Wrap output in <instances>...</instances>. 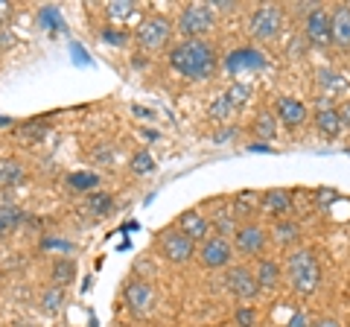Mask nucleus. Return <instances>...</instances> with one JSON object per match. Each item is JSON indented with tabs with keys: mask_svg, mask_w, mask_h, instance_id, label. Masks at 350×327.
<instances>
[{
	"mask_svg": "<svg viewBox=\"0 0 350 327\" xmlns=\"http://www.w3.org/2000/svg\"><path fill=\"white\" fill-rule=\"evenodd\" d=\"M170 64L184 79L204 82L216 73V53L204 38H184L170 50Z\"/></svg>",
	"mask_w": 350,
	"mask_h": 327,
	"instance_id": "nucleus-1",
	"label": "nucleus"
},
{
	"mask_svg": "<svg viewBox=\"0 0 350 327\" xmlns=\"http://www.w3.org/2000/svg\"><path fill=\"white\" fill-rule=\"evenodd\" d=\"M286 275L298 296H312V292L321 287V263H319V257H315V252H310V248L292 252L286 257Z\"/></svg>",
	"mask_w": 350,
	"mask_h": 327,
	"instance_id": "nucleus-2",
	"label": "nucleus"
},
{
	"mask_svg": "<svg viewBox=\"0 0 350 327\" xmlns=\"http://www.w3.org/2000/svg\"><path fill=\"white\" fill-rule=\"evenodd\" d=\"M213 27H216V12H213V6H207V3H190V6H184V12L178 18V29L187 38H202Z\"/></svg>",
	"mask_w": 350,
	"mask_h": 327,
	"instance_id": "nucleus-3",
	"label": "nucleus"
},
{
	"mask_svg": "<svg viewBox=\"0 0 350 327\" xmlns=\"http://www.w3.org/2000/svg\"><path fill=\"white\" fill-rule=\"evenodd\" d=\"M123 298H126V307L135 319H149L158 307V296L152 289L149 280H129L126 289H123Z\"/></svg>",
	"mask_w": 350,
	"mask_h": 327,
	"instance_id": "nucleus-4",
	"label": "nucleus"
},
{
	"mask_svg": "<svg viewBox=\"0 0 350 327\" xmlns=\"http://www.w3.org/2000/svg\"><path fill=\"white\" fill-rule=\"evenodd\" d=\"M170 32H172V24L163 15H152L146 21H140V27L135 32V38H137V44L144 47V50H161L163 44L170 41Z\"/></svg>",
	"mask_w": 350,
	"mask_h": 327,
	"instance_id": "nucleus-5",
	"label": "nucleus"
},
{
	"mask_svg": "<svg viewBox=\"0 0 350 327\" xmlns=\"http://www.w3.org/2000/svg\"><path fill=\"white\" fill-rule=\"evenodd\" d=\"M202 266L204 269H225V266H231V260H234V246L228 243V237H207L204 243H202Z\"/></svg>",
	"mask_w": 350,
	"mask_h": 327,
	"instance_id": "nucleus-6",
	"label": "nucleus"
},
{
	"mask_svg": "<svg viewBox=\"0 0 350 327\" xmlns=\"http://www.w3.org/2000/svg\"><path fill=\"white\" fill-rule=\"evenodd\" d=\"M283 27V12L278 6H260L251 15V36L257 41H271Z\"/></svg>",
	"mask_w": 350,
	"mask_h": 327,
	"instance_id": "nucleus-7",
	"label": "nucleus"
},
{
	"mask_svg": "<svg viewBox=\"0 0 350 327\" xmlns=\"http://www.w3.org/2000/svg\"><path fill=\"white\" fill-rule=\"evenodd\" d=\"M225 287H228V292H231L234 298H239V301H248V298H254L257 292H260V283H257L254 272H251L248 266H231V269H228Z\"/></svg>",
	"mask_w": 350,
	"mask_h": 327,
	"instance_id": "nucleus-8",
	"label": "nucleus"
},
{
	"mask_svg": "<svg viewBox=\"0 0 350 327\" xmlns=\"http://www.w3.org/2000/svg\"><path fill=\"white\" fill-rule=\"evenodd\" d=\"M266 239H269V234L262 231L260 225H254V222L239 225L237 231H234V252L245 254V257H251V254H260L262 248H266Z\"/></svg>",
	"mask_w": 350,
	"mask_h": 327,
	"instance_id": "nucleus-9",
	"label": "nucleus"
},
{
	"mask_svg": "<svg viewBox=\"0 0 350 327\" xmlns=\"http://www.w3.org/2000/svg\"><path fill=\"white\" fill-rule=\"evenodd\" d=\"M196 243L190 237H184L181 231H167L161 237V254L170 260V263H187L193 257Z\"/></svg>",
	"mask_w": 350,
	"mask_h": 327,
	"instance_id": "nucleus-10",
	"label": "nucleus"
},
{
	"mask_svg": "<svg viewBox=\"0 0 350 327\" xmlns=\"http://www.w3.org/2000/svg\"><path fill=\"white\" fill-rule=\"evenodd\" d=\"M306 41H310L312 47H330L333 44V32H330V15L324 12V9H312L310 15H306Z\"/></svg>",
	"mask_w": 350,
	"mask_h": 327,
	"instance_id": "nucleus-11",
	"label": "nucleus"
},
{
	"mask_svg": "<svg viewBox=\"0 0 350 327\" xmlns=\"http://www.w3.org/2000/svg\"><path fill=\"white\" fill-rule=\"evenodd\" d=\"M178 231L184 234V237H190L193 243L196 239H207V231H211V220H207V213H202V211H184L181 216H178Z\"/></svg>",
	"mask_w": 350,
	"mask_h": 327,
	"instance_id": "nucleus-12",
	"label": "nucleus"
},
{
	"mask_svg": "<svg viewBox=\"0 0 350 327\" xmlns=\"http://www.w3.org/2000/svg\"><path fill=\"white\" fill-rule=\"evenodd\" d=\"M278 120L289 129H298L304 120H306V105L295 96H280L278 100Z\"/></svg>",
	"mask_w": 350,
	"mask_h": 327,
	"instance_id": "nucleus-13",
	"label": "nucleus"
},
{
	"mask_svg": "<svg viewBox=\"0 0 350 327\" xmlns=\"http://www.w3.org/2000/svg\"><path fill=\"white\" fill-rule=\"evenodd\" d=\"M262 211H269L271 216H283L292 211V193L289 190H269L260 196Z\"/></svg>",
	"mask_w": 350,
	"mask_h": 327,
	"instance_id": "nucleus-14",
	"label": "nucleus"
},
{
	"mask_svg": "<svg viewBox=\"0 0 350 327\" xmlns=\"http://www.w3.org/2000/svg\"><path fill=\"white\" fill-rule=\"evenodd\" d=\"M330 32H333V41L338 47H350V9L347 6H342V9H336L333 12Z\"/></svg>",
	"mask_w": 350,
	"mask_h": 327,
	"instance_id": "nucleus-15",
	"label": "nucleus"
},
{
	"mask_svg": "<svg viewBox=\"0 0 350 327\" xmlns=\"http://www.w3.org/2000/svg\"><path fill=\"white\" fill-rule=\"evenodd\" d=\"M315 129H319L324 138H338L345 126H342V120H338L336 108H321V112L315 114Z\"/></svg>",
	"mask_w": 350,
	"mask_h": 327,
	"instance_id": "nucleus-16",
	"label": "nucleus"
},
{
	"mask_svg": "<svg viewBox=\"0 0 350 327\" xmlns=\"http://www.w3.org/2000/svg\"><path fill=\"white\" fill-rule=\"evenodd\" d=\"M254 278L260 283V289H275L280 283V263L278 260H260Z\"/></svg>",
	"mask_w": 350,
	"mask_h": 327,
	"instance_id": "nucleus-17",
	"label": "nucleus"
},
{
	"mask_svg": "<svg viewBox=\"0 0 350 327\" xmlns=\"http://www.w3.org/2000/svg\"><path fill=\"white\" fill-rule=\"evenodd\" d=\"M137 12V3H131V0H111V3H105V18L114 21V24H126L129 18H135Z\"/></svg>",
	"mask_w": 350,
	"mask_h": 327,
	"instance_id": "nucleus-18",
	"label": "nucleus"
},
{
	"mask_svg": "<svg viewBox=\"0 0 350 327\" xmlns=\"http://www.w3.org/2000/svg\"><path fill=\"white\" fill-rule=\"evenodd\" d=\"M24 181V167L15 158H0V184L3 187H15Z\"/></svg>",
	"mask_w": 350,
	"mask_h": 327,
	"instance_id": "nucleus-19",
	"label": "nucleus"
},
{
	"mask_svg": "<svg viewBox=\"0 0 350 327\" xmlns=\"http://www.w3.org/2000/svg\"><path fill=\"white\" fill-rule=\"evenodd\" d=\"M239 64H245V70H248V68H262V64H266V59H262L257 50H251V47H243V50H237L234 56L228 59V68H231L234 73L239 70Z\"/></svg>",
	"mask_w": 350,
	"mask_h": 327,
	"instance_id": "nucleus-20",
	"label": "nucleus"
},
{
	"mask_svg": "<svg viewBox=\"0 0 350 327\" xmlns=\"http://www.w3.org/2000/svg\"><path fill=\"white\" fill-rule=\"evenodd\" d=\"M85 208H88V213H91V216H105V213H111L114 199L108 193H103V190H94V193H88Z\"/></svg>",
	"mask_w": 350,
	"mask_h": 327,
	"instance_id": "nucleus-21",
	"label": "nucleus"
},
{
	"mask_svg": "<svg viewBox=\"0 0 350 327\" xmlns=\"http://www.w3.org/2000/svg\"><path fill=\"white\" fill-rule=\"evenodd\" d=\"M21 220H24V213H21L15 205H0V239H6L12 234L21 225Z\"/></svg>",
	"mask_w": 350,
	"mask_h": 327,
	"instance_id": "nucleus-22",
	"label": "nucleus"
},
{
	"mask_svg": "<svg viewBox=\"0 0 350 327\" xmlns=\"http://www.w3.org/2000/svg\"><path fill=\"white\" fill-rule=\"evenodd\" d=\"M73 278H76V266H73V260H64V257H59L56 263H53V287H70L73 283Z\"/></svg>",
	"mask_w": 350,
	"mask_h": 327,
	"instance_id": "nucleus-23",
	"label": "nucleus"
},
{
	"mask_svg": "<svg viewBox=\"0 0 350 327\" xmlns=\"http://www.w3.org/2000/svg\"><path fill=\"white\" fill-rule=\"evenodd\" d=\"M68 187L70 190L94 193L96 187H100V176H96V172H70V176H68Z\"/></svg>",
	"mask_w": 350,
	"mask_h": 327,
	"instance_id": "nucleus-24",
	"label": "nucleus"
},
{
	"mask_svg": "<svg viewBox=\"0 0 350 327\" xmlns=\"http://www.w3.org/2000/svg\"><path fill=\"white\" fill-rule=\"evenodd\" d=\"M301 237V225L298 222H292V220H278V225H275V239L280 246H289V243H295V239Z\"/></svg>",
	"mask_w": 350,
	"mask_h": 327,
	"instance_id": "nucleus-25",
	"label": "nucleus"
},
{
	"mask_svg": "<svg viewBox=\"0 0 350 327\" xmlns=\"http://www.w3.org/2000/svg\"><path fill=\"white\" fill-rule=\"evenodd\" d=\"M62 304H64V289L62 287H50L41 296V310L47 313V315H56L62 310Z\"/></svg>",
	"mask_w": 350,
	"mask_h": 327,
	"instance_id": "nucleus-26",
	"label": "nucleus"
},
{
	"mask_svg": "<svg viewBox=\"0 0 350 327\" xmlns=\"http://www.w3.org/2000/svg\"><path fill=\"white\" fill-rule=\"evenodd\" d=\"M254 135L260 140H275L278 135V117H271V114H260L254 120Z\"/></svg>",
	"mask_w": 350,
	"mask_h": 327,
	"instance_id": "nucleus-27",
	"label": "nucleus"
},
{
	"mask_svg": "<svg viewBox=\"0 0 350 327\" xmlns=\"http://www.w3.org/2000/svg\"><path fill=\"white\" fill-rule=\"evenodd\" d=\"M129 167H131V172H135V176H146V172L155 170V158H152V152L140 149V152H135V155H131Z\"/></svg>",
	"mask_w": 350,
	"mask_h": 327,
	"instance_id": "nucleus-28",
	"label": "nucleus"
},
{
	"mask_svg": "<svg viewBox=\"0 0 350 327\" xmlns=\"http://www.w3.org/2000/svg\"><path fill=\"white\" fill-rule=\"evenodd\" d=\"M319 82L324 85L330 94H338V91H347V82L342 79L338 73H333V70H319Z\"/></svg>",
	"mask_w": 350,
	"mask_h": 327,
	"instance_id": "nucleus-29",
	"label": "nucleus"
},
{
	"mask_svg": "<svg viewBox=\"0 0 350 327\" xmlns=\"http://www.w3.org/2000/svg\"><path fill=\"white\" fill-rule=\"evenodd\" d=\"M225 96H228V103H231L234 108H243L248 103V96H251V88L243 85V82H237V85H231V88L225 91Z\"/></svg>",
	"mask_w": 350,
	"mask_h": 327,
	"instance_id": "nucleus-30",
	"label": "nucleus"
},
{
	"mask_svg": "<svg viewBox=\"0 0 350 327\" xmlns=\"http://www.w3.org/2000/svg\"><path fill=\"white\" fill-rule=\"evenodd\" d=\"M231 112H237V108L228 103V96H225V94H222V96H216V100L211 103V117H213V120H228V114H231Z\"/></svg>",
	"mask_w": 350,
	"mask_h": 327,
	"instance_id": "nucleus-31",
	"label": "nucleus"
},
{
	"mask_svg": "<svg viewBox=\"0 0 350 327\" xmlns=\"http://www.w3.org/2000/svg\"><path fill=\"white\" fill-rule=\"evenodd\" d=\"M234 205H237V213H243V208H245V213H248L251 208H257V205H260V196H257V193H251V190H245V193H239V196H237Z\"/></svg>",
	"mask_w": 350,
	"mask_h": 327,
	"instance_id": "nucleus-32",
	"label": "nucleus"
},
{
	"mask_svg": "<svg viewBox=\"0 0 350 327\" xmlns=\"http://www.w3.org/2000/svg\"><path fill=\"white\" fill-rule=\"evenodd\" d=\"M234 322H237V327H254V324H257V313H254V307H237Z\"/></svg>",
	"mask_w": 350,
	"mask_h": 327,
	"instance_id": "nucleus-33",
	"label": "nucleus"
},
{
	"mask_svg": "<svg viewBox=\"0 0 350 327\" xmlns=\"http://www.w3.org/2000/svg\"><path fill=\"white\" fill-rule=\"evenodd\" d=\"M21 135L29 138V140H41L47 135V123H44V120H38V123H24L21 126Z\"/></svg>",
	"mask_w": 350,
	"mask_h": 327,
	"instance_id": "nucleus-34",
	"label": "nucleus"
},
{
	"mask_svg": "<svg viewBox=\"0 0 350 327\" xmlns=\"http://www.w3.org/2000/svg\"><path fill=\"white\" fill-rule=\"evenodd\" d=\"M333 199H336V190H330V187H321V190H315V202H319L321 208H330V205H333Z\"/></svg>",
	"mask_w": 350,
	"mask_h": 327,
	"instance_id": "nucleus-35",
	"label": "nucleus"
},
{
	"mask_svg": "<svg viewBox=\"0 0 350 327\" xmlns=\"http://www.w3.org/2000/svg\"><path fill=\"white\" fill-rule=\"evenodd\" d=\"M286 327H312V324H310V319H306V313H295Z\"/></svg>",
	"mask_w": 350,
	"mask_h": 327,
	"instance_id": "nucleus-36",
	"label": "nucleus"
},
{
	"mask_svg": "<svg viewBox=\"0 0 350 327\" xmlns=\"http://www.w3.org/2000/svg\"><path fill=\"white\" fill-rule=\"evenodd\" d=\"M9 18H12V3H9V0H0V24H6Z\"/></svg>",
	"mask_w": 350,
	"mask_h": 327,
	"instance_id": "nucleus-37",
	"label": "nucleus"
},
{
	"mask_svg": "<svg viewBox=\"0 0 350 327\" xmlns=\"http://www.w3.org/2000/svg\"><path fill=\"white\" fill-rule=\"evenodd\" d=\"M338 120H342V126H350V100L338 108Z\"/></svg>",
	"mask_w": 350,
	"mask_h": 327,
	"instance_id": "nucleus-38",
	"label": "nucleus"
},
{
	"mask_svg": "<svg viewBox=\"0 0 350 327\" xmlns=\"http://www.w3.org/2000/svg\"><path fill=\"white\" fill-rule=\"evenodd\" d=\"M312 327H342V324H338L336 319H321V322H315Z\"/></svg>",
	"mask_w": 350,
	"mask_h": 327,
	"instance_id": "nucleus-39",
	"label": "nucleus"
},
{
	"mask_svg": "<svg viewBox=\"0 0 350 327\" xmlns=\"http://www.w3.org/2000/svg\"><path fill=\"white\" fill-rule=\"evenodd\" d=\"M103 38H108V41H114V44H120V41H123V38H120V36H114V32H103Z\"/></svg>",
	"mask_w": 350,
	"mask_h": 327,
	"instance_id": "nucleus-40",
	"label": "nucleus"
},
{
	"mask_svg": "<svg viewBox=\"0 0 350 327\" xmlns=\"http://www.w3.org/2000/svg\"><path fill=\"white\" fill-rule=\"evenodd\" d=\"M135 114H140V117H152V112H146V108H140V105H135Z\"/></svg>",
	"mask_w": 350,
	"mask_h": 327,
	"instance_id": "nucleus-41",
	"label": "nucleus"
}]
</instances>
